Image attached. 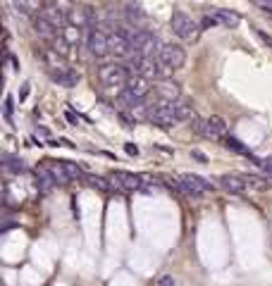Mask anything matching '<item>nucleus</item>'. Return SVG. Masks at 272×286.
<instances>
[{
    "label": "nucleus",
    "instance_id": "18",
    "mask_svg": "<svg viewBox=\"0 0 272 286\" xmlns=\"http://www.w3.org/2000/svg\"><path fill=\"white\" fill-rule=\"evenodd\" d=\"M2 167L10 172V174H24V172H27L24 160L17 158V155H12V153H5V155H2Z\"/></svg>",
    "mask_w": 272,
    "mask_h": 286
},
{
    "label": "nucleus",
    "instance_id": "15",
    "mask_svg": "<svg viewBox=\"0 0 272 286\" xmlns=\"http://www.w3.org/2000/svg\"><path fill=\"white\" fill-rule=\"evenodd\" d=\"M143 103H146V98H141V95L132 93L129 88H122V91L117 93V105H119L122 110H134V108L143 105Z\"/></svg>",
    "mask_w": 272,
    "mask_h": 286
},
{
    "label": "nucleus",
    "instance_id": "14",
    "mask_svg": "<svg viewBox=\"0 0 272 286\" xmlns=\"http://www.w3.org/2000/svg\"><path fill=\"white\" fill-rule=\"evenodd\" d=\"M208 15H210V17H215V19H218V24H224V27H229V29L239 27V22H241V17H239L234 10H224V7H213Z\"/></svg>",
    "mask_w": 272,
    "mask_h": 286
},
{
    "label": "nucleus",
    "instance_id": "27",
    "mask_svg": "<svg viewBox=\"0 0 272 286\" xmlns=\"http://www.w3.org/2000/svg\"><path fill=\"white\" fill-rule=\"evenodd\" d=\"M5 119L12 124V100H7V103H5Z\"/></svg>",
    "mask_w": 272,
    "mask_h": 286
},
{
    "label": "nucleus",
    "instance_id": "31",
    "mask_svg": "<svg viewBox=\"0 0 272 286\" xmlns=\"http://www.w3.org/2000/svg\"><path fill=\"white\" fill-rule=\"evenodd\" d=\"M65 114H67V122H69V124H77V122H79V119H77V114L72 112V110H67Z\"/></svg>",
    "mask_w": 272,
    "mask_h": 286
},
{
    "label": "nucleus",
    "instance_id": "5",
    "mask_svg": "<svg viewBox=\"0 0 272 286\" xmlns=\"http://www.w3.org/2000/svg\"><path fill=\"white\" fill-rule=\"evenodd\" d=\"M108 179L112 184V191H117V193H132V191L143 189V179L132 174V172H115V174H110Z\"/></svg>",
    "mask_w": 272,
    "mask_h": 286
},
{
    "label": "nucleus",
    "instance_id": "30",
    "mask_svg": "<svg viewBox=\"0 0 272 286\" xmlns=\"http://www.w3.org/2000/svg\"><path fill=\"white\" fill-rule=\"evenodd\" d=\"M29 88H31V86H29V84H24V86H22V88H19V100H27V95H29Z\"/></svg>",
    "mask_w": 272,
    "mask_h": 286
},
{
    "label": "nucleus",
    "instance_id": "20",
    "mask_svg": "<svg viewBox=\"0 0 272 286\" xmlns=\"http://www.w3.org/2000/svg\"><path fill=\"white\" fill-rule=\"evenodd\" d=\"M174 112H177V119H179V122H193V119L198 117L196 110H193V105H189L187 100H177Z\"/></svg>",
    "mask_w": 272,
    "mask_h": 286
},
{
    "label": "nucleus",
    "instance_id": "10",
    "mask_svg": "<svg viewBox=\"0 0 272 286\" xmlns=\"http://www.w3.org/2000/svg\"><path fill=\"white\" fill-rule=\"evenodd\" d=\"M203 136H205V139H224V136H227V124H224V119L218 117V114L208 117V119H205V127H203Z\"/></svg>",
    "mask_w": 272,
    "mask_h": 286
},
{
    "label": "nucleus",
    "instance_id": "4",
    "mask_svg": "<svg viewBox=\"0 0 272 286\" xmlns=\"http://www.w3.org/2000/svg\"><path fill=\"white\" fill-rule=\"evenodd\" d=\"M174 186L179 189V193H187V196H203V193H208V191H213V186L205 181V179H201V176H196V174H182V176H177L174 179Z\"/></svg>",
    "mask_w": 272,
    "mask_h": 286
},
{
    "label": "nucleus",
    "instance_id": "23",
    "mask_svg": "<svg viewBox=\"0 0 272 286\" xmlns=\"http://www.w3.org/2000/svg\"><path fill=\"white\" fill-rule=\"evenodd\" d=\"M62 162V167H65V172L69 174V179L74 181V179H84L86 176V172H82V167L77 165V162H69V160H60Z\"/></svg>",
    "mask_w": 272,
    "mask_h": 286
},
{
    "label": "nucleus",
    "instance_id": "26",
    "mask_svg": "<svg viewBox=\"0 0 272 286\" xmlns=\"http://www.w3.org/2000/svg\"><path fill=\"white\" fill-rule=\"evenodd\" d=\"M260 167H263V172H265L268 176H272V158H265V160L260 162Z\"/></svg>",
    "mask_w": 272,
    "mask_h": 286
},
{
    "label": "nucleus",
    "instance_id": "9",
    "mask_svg": "<svg viewBox=\"0 0 272 286\" xmlns=\"http://www.w3.org/2000/svg\"><path fill=\"white\" fill-rule=\"evenodd\" d=\"M31 27H34V31H36V33H38V36H41L48 46L53 43V38L60 33V29L55 27V24L48 19V17H46V15H43V12H38V15H34V17H31Z\"/></svg>",
    "mask_w": 272,
    "mask_h": 286
},
{
    "label": "nucleus",
    "instance_id": "28",
    "mask_svg": "<svg viewBox=\"0 0 272 286\" xmlns=\"http://www.w3.org/2000/svg\"><path fill=\"white\" fill-rule=\"evenodd\" d=\"M124 150H127V153H129V155H138V145H134V143H124Z\"/></svg>",
    "mask_w": 272,
    "mask_h": 286
},
{
    "label": "nucleus",
    "instance_id": "29",
    "mask_svg": "<svg viewBox=\"0 0 272 286\" xmlns=\"http://www.w3.org/2000/svg\"><path fill=\"white\" fill-rule=\"evenodd\" d=\"M191 158H196L198 162H208V158H205V155H203L201 150H191Z\"/></svg>",
    "mask_w": 272,
    "mask_h": 286
},
{
    "label": "nucleus",
    "instance_id": "19",
    "mask_svg": "<svg viewBox=\"0 0 272 286\" xmlns=\"http://www.w3.org/2000/svg\"><path fill=\"white\" fill-rule=\"evenodd\" d=\"M244 181H246V189H248V191L265 193V191L270 189V181H268V179H263V176H258V174H246Z\"/></svg>",
    "mask_w": 272,
    "mask_h": 286
},
{
    "label": "nucleus",
    "instance_id": "11",
    "mask_svg": "<svg viewBox=\"0 0 272 286\" xmlns=\"http://www.w3.org/2000/svg\"><path fill=\"white\" fill-rule=\"evenodd\" d=\"M124 88H129L132 93L141 95V98H148V93H151L153 84H151V79H146L143 74H138V72H132V77L127 79V86H124Z\"/></svg>",
    "mask_w": 272,
    "mask_h": 286
},
{
    "label": "nucleus",
    "instance_id": "1",
    "mask_svg": "<svg viewBox=\"0 0 272 286\" xmlns=\"http://www.w3.org/2000/svg\"><path fill=\"white\" fill-rule=\"evenodd\" d=\"M132 77V69L122 62H105L98 67V81L105 88H117V93L127 86V79Z\"/></svg>",
    "mask_w": 272,
    "mask_h": 286
},
{
    "label": "nucleus",
    "instance_id": "7",
    "mask_svg": "<svg viewBox=\"0 0 272 286\" xmlns=\"http://www.w3.org/2000/svg\"><path fill=\"white\" fill-rule=\"evenodd\" d=\"M158 60L163 62L170 72H174V69H182V67H184V62H187V53H184L182 46L163 43V46H160V53H158Z\"/></svg>",
    "mask_w": 272,
    "mask_h": 286
},
{
    "label": "nucleus",
    "instance_id": "24",
    "mask_svg": "<svg viewBox=\"0 0 272 286\" xmlns=\"http://www.w3.org/2000/svg\"><path fill=\"white\" fill-rule=\"evenodd\" d=\"M224 143H227V148H229V150H237V153H241V155H248V153H251V150H248V148H246L244 143L241 141H237V139H232V136H224Z\"/></svg>",
    "mask_w": 272,
    "mask_h": 286
},
{
    "label": "nucleus",
    "instance_id": "2",
    "mask_svg": "<svg viewBox=\"0 0 272 286\" xmlns=\"http://www.w3.org/2000/svg\"><path fill=\"white\" fill-rule=\"evenodd\" d=\"M129 69H132V72H138V74H143V77L151 79V81L170 79V74H172L163 62L158 60V57H143V55L132 57V60H129Z\"/></svg>",
    "mask_w": 272,
    "mask_h": 286
},
{
    "label": "nucleus",
    "instance_id": "12",
    "mask_svg": "<svg viewBox=\"0 0 272 286\" xmlns=\"http://www.w3.org/2000/svg\"><path fill=\"white\" fill-rule=\"evenodd\" d=\"M51 79H53V84L62 86V88H74V86L79 84V74L74 69H69V67H62V69L51 72Z\"/></svg>",
    "mask_w": 272,
    "mask_h": 286
},
{
    "label": "nucleus",
    "instance_id": "33",
    "mask_svg": "<svg viewBox=\"0 0 272 286\" xmlns=\"http://www.w3.org/2000/svg\"><path fill=\"white\" fill-rule=\"evenodd\" d=\"M10 229H15V222H5L2 224V231H10Z\"/></svg>",
    "mask_w": 272,
    "mask_h": 286
},
{
    "label": "nucleus",
    "instance_id": "16",
    "mask_svg": "<svg viewBox=\"0 0 272 286\" xmlns=\"http://www.w3.org/2000/svg\"><path fill=\"white\" fill-rule=\"evenodd\" d=\"M155 95L167 98V100H179V86L172 79H160V81H155Z\"/></svg>",
    "mask_w": 272,
    "mask_h": 286
},
{
    "label": "nucleus",
    "instance_id": "8",
    "mask_svg": "<svg viewBox=\"0 0 272 286\" xmlns=\"http://www.w3.org/2000/svg\"><path fill=\"white\" fill-rule=\"evenodd\" d=\"M132 46H134L136 55H143V57H158V53H160L158 38H155L151 31H146V29H141V31L136 33L134 41H132Z\"/></svg>",
    "mask_w": 272,
    "mask_h": 286
},
{
    "label": "nucleus",
    "instance_id": "6",
    "mask_svg": "<svg viewBox=\"0 0 272 286\" xmlns=\"http://www.w3.org/2000/svg\"><path fill=\"white\" fill-rule=\"evenodd\" d=\"M86 46H88L91 55L105 57L110 53V33L101 27L88 29V31H86Z\"/></svg>",
    "mask_w": 272,
    "mask_h": 286
},
{
    "label": "nucleus",
    "instance_id": "21",
    "mask_svg": "<svg viewBox=\"0 0 272 286\" xmlns=\"http://www.w3.org/2000/svg\"><path fill=\"white\" fill-rule=\"evenodd\" d=\"M84 181H86L88 186L98 189V191H110V193H112V184H110V179H105V176H98V174H86V176H84Z\"/></svg>",
    "mask_w": 272,
    "mask_h": 286
},
{
    "label": "nucleus",
    "instance_id": "3",
    "mask_svg": "<svg viewBox=\"0 0 272 286\" xmlns=\"http://www.w3.org/2000/svg\"><path fill=\"white\" fill-rule=\"evenodd\" d=\"M170 27H172V31H174V36L182 38L184 43H196V41L201 38V24H196L189 15L182 12V10H174Z\"/></svg>",
    "mask_w": 272,
    "mask_h": 286
},
{
    "label": "nucleus",
    "instance_id": "17",
    "mask_svg": "<svg viewBox=\"0 0 272 286\" xmlns=\"http://www.w3.org/2000/svg\"><path fill=\"white\" fill-rule=\"evenodd\" d=\"M36 179H38V186H41V191H43V193H51L55 186H57V181H55L51 167H38V172H36Z\"/></svg>",
    "mask_w": 272,
    "mask_h": 286
},
{
    "label": "nucleus",
    "instance_id": "32",
    "mask_svg": "<svg viewBox=\"0 0 272 286\" xmlns=\"http://www.w3.org/2000/svg\"><path fill=\"white\" fill-rule=\"evenodd\" d=\"M260 7H272V0H255Z\"/></svg>",
    "mask_w": 272,
    "mask_h": 286
},
{
    "label": "nucleus",
    "instance_id": "22",
    "mask_svg": "<svg viewBox=\"0 0 272 286\" xmlns=\"http://www.w3.org/2000/svg\"><path fill=\"white\" fill-rule=\"evenodd\" d=\"M48 167H51V172H53V176H55V181H57V186H67V184L72 181V179H69V174L65 172V167H62V162H60V160H53V162H51Z\"/></svg>",
    "mask_w": 272,
    "mask_h": 286
},
{
    "label": "nucleus",
    "instance_id": "13",
    "mask_svg": "<svg viewBox=\"0 0 272 286\" xmlns=\"http://www.w3.org/2000/svg\"><path fill=\"white\" fill-rule=\"evenodd\" d=\"M220 186H222L224 191L234 193V196H241V193L248 191L244 176H234V174H222V176H220Z\"/></svg>",
    "mask_w": 272,
    "mask_h": 286
},
{
    "label": "nucleus",
    "instance_id": "25",
    "mask_svg": "<svg viewBox=\"0 0 272 286\" xmlns=\"http://www.w3.org/2000/svg\"><path fill=\"white\" fill-rule=\"evenodd\" d=\"M155 286H174V277L165 274V277H160V279H158V284H155Z\"/></svg>",
    "mask_w": 272,
    "mask_h": 286
}]
</instances>
